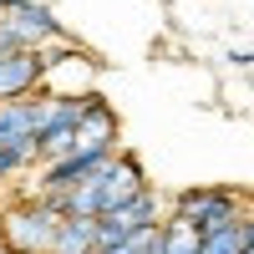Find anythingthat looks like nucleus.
Segmentation results:
<instances>
[{
  "label": "nucleus",
  "mask_w": 254,
  "mask_h": 254,
  "mask_svg": "<svg viewBox=\"0 0 254 254\" xmlns=\"http://www.w3.org/2000/svg\"><path fill=\"white\" fill-rule=\"evenodd\" d=\"M31 5V0H0V15H5V10H26Z\"/></svg>",
  "instance_id": "obj_11"
},
{
  "label": "nucleus",
  "mask_w": 254,
  "mask_h": 254,
  "mask_svg": "<svg viewBox=\"0 0 254 254\" xmlns=\"http://www.w3.org/2000/svg\"><path fill=\"white\" fill-rule=\"evenodd\" d=\"M254 193L229 183H198V188H178L173 193V219H188L198 234H219V229H234L249 219Z\"/></svg>",
  "instance_id": "obj_2"
},
{
  "label": "nucleus",
  "mask_w": 254,
  "mask_h": 254,
  "mask_svg": "<svg viewBox=\"0 0 254 254\" xmlns=\"http://www.w3.org/2000/svg\"><path fill=\"white\" fill-rule=\"evenodd\" d=\"M51 254H102V239H97V219H66L56 234V249Z\"/></svg>",
  "instance_id": "obj_7"
},
{
  "label": "nucleus",
  "mask_w": 254,
  "mask_h": 254,
  "mask_svg": "<svg viewBox=\"0 0 254 254\" xmlns=\"http://www.w3.org/2000/svg\"><path fill=\"white\" fill-rule=\"evenodd\" d=\"M147 168H142V158L137 153H112L107 163L97 168V193H102V214H112V208H122V203H132V198H142L147 193Z\"/></svg>",
  "instance_id": "obj_3"
},
{
  "label": "nucleus",
  "mask_w": 254,
  "mask_h": 254,
  "mask_svg": "<svg viewBox=\"0 0 254 254\" xmlns=\"http://www.w3.org/2000/svg\"><path fill=\"white\" fill-rule=\"evenodd\" d=\"M158 254H203V234L188 219H173L168 214V224H163V249Z\"/></svg>",
  "instance_id": "obj_8"
},
{
  "label": "nucleus",
  "mask_w": 254,
  "mask_h": 254,
  "mask_svg": "<svg viewBox=\"0 0 254 254\" xmlns=\"http://www.w3.org/2000/svg\"><path fill=\"white\" fill-rule=\"evenodd\" d=\"M0 26L10 31V41L20 51H46L51 41H66V26H61V20L51 15V5H41V0H31L26 10H5Z\"/></svg>",
  "instance_id": "obj_4"
},
{
  "label": "nucleus",
  "mask_w": 254,
  "mask_h": 254,
  "mask_svg": "<svg viewBox=\"0 0 254 254\" xmlns=\"http://www.w3.org/2000/svg\"><path fill=\"white\" fill-rule=\"evenodd\" d=\"M244 254H254V244H249V249H244Z\"/></svg>",
  "instance_id": "obj_13"
},
{
  "label": "nucleus",
  "mask_w": 254,
  "mask_h": 254,
  "mask_svg": "<svg viewBox=\"0 0 254 254\" xmlns=\"http://www.w3.org/2000/svg\"><path fill=\"white\" fill-rule=\"evenodd\" d=\"M234 66H254V51H234Z\"/></svg>",
  "instance_id": "obj_12"
},
{
  "label": "nucleus",
  "mask_w": 254,
  "mask_h": 254,
  "mask_svg": "<svg viewBox=\"0 0 254 254\" xmlns=\"http://www.w3.org/2000/svg\"><path fill=\"white\" fill-rule=\"evenodd\" d=\"M158 249H163V244H158Z\"/></svg>",
  "instance_id": "obj_15"
},
{
  "label": "nucleus",
  "mask_w": 254,
  "mask_h": 254,
  "mask_svg": "<svg viewBox=\"0 0 254 254\" xmlns=\"http://www.w3.org/2000/svg\"><path fill=\"white\" fill-rule=\"evenodd\" d=\"M66 214L51 198H10L0 208V249L5 254H51Z\"/></svg>",
  "instance_id": "obj_1"
},
{
  "label": "nucleus",
  "mask_w": 254,
  "mask_h": 254,
  "mask_svg": "<svg viewBox=\"0 0 254 254\" xmlns=\"http://www.w3.org/2000/svg\"><path fill=\"white\" fill-rule=\"evenodd\" d=\"M249 249V229L234 224V229H219V234H203V254H244Z\"/></svg>",
  "instance_id": "obj_9"
},
{
  "label": "nucleus",
  "mask_w": 254,
  "mask_h": 254,
  "mask_svg": "<svg viewBox=\"0 0 254 254\" xmlns=\"http://www.w3.org/2000/svg\"><path fill=\"white\" fill-rule=\"evenodd\" d=\"M10 51H20V46H15V41H10V31H5V26H0V61H5Z\"/></svg>",
  "instance_id": "obj_10"
},
{
  "label": "nucleus",
  "mask_w": 254,
  "mask_h": 254,
  "mask_svg": "<svg viewBox=\"0 0 254 254\" xmlns=\"http://www.w3.org/2000/svg\"><path fill=\"white\" fill-rule=\"evenodd\" d=\"M46 87V56L41 51H10L0 61V102H26Z\"/></svg>",
  "instance_id": "obj_5"
},
{
  "label": "nucleus",
  "mask_w": 254,
  "mask_h": 254,
  "mask_svg": "<svg viewBox=\"0 0 254 254\" xmlns=\"http://www.w3.org/2000/svg\"><path fill=\"white\" fill-rule=\"evenodd\" d=\"M249 214H254V208H249Z\"/></svg>",
  "instance_id": "obj_14"
},
{
  "label": "nucleus",
  "mask_w": 254,
  "mask_h": 254,
  "mask_svg": "<svg viewBox=\"0 0 254 254\" xmlns=\"http://www.w3.org/2000/svg\"><path fill=\"white\" fill-rule=\"evenodd\" d=\"M36 137V102H0V147H20Z\"/></svg>",
  "instance_id": "obj_6"
}]
</instances>
